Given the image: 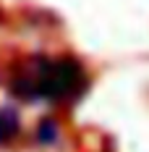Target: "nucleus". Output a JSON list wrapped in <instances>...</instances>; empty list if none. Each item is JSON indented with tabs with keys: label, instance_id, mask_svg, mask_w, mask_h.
I'll list each match as a JSON object with an SVG mask.
<instances>
[{
	"label": "nucleus",
	"instance_id": "nucleus-1",
	"mask_svg": "<svg viewBox=\"0 0 149 152\" xmlns=\"http://www.w3.org/2000/svg\"><path fill=\"white\" fill-rule=\"evenodd\" d=\"M8 87L18 100H26V102L71 105L86 92L89 79L84 66L71 55H58V58L34 55L24 66H18Z\"/></svg>",
	"mask_w": 149,
	"mask_h": 152
},
{
	"label": "nucleus",
	"instance_id": "nucleus-2",
	"mask_svg": "<svg viewBox=\"0 0 149 152\" xmlns=\"http://www.w3.org/2000/svg\"><path fill=\"white\" fill-rule=\"evenodd\" d=\"M18 129H21V121H18V113L13 107H0V144H8L18 137Z\"/></svg>",
	"mask_w": 149,
	"mask_h": 152
},
{
	"label": "nucleus",
	"instance_id": "nucleus-3",
	"mask_svg": "<svg viewBox=\"0 0 149 152\" xmlns=\"http://www.w3.org/2000/svg\"><path fill=\"white\" fill-rule=\"evenodd\" d=\"M34 139H37V144H42V147H52L55 142L60 139V126L55 118H39L37 123V131H34Z\"/></svg>",
	"mask_w": 149,
	"mask_h": 152
}]
</instances>
